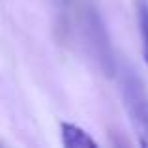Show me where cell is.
<instances>
[{
	"label": "cell",
	"mask_w": 148,
	"mask_h": 148,
	"mask_svg": "<svg viewBox=\"0 0 148 148\" xmlns=\"http://www.w3.org/2000/svg\"><path fill=\"white\" fill-rule=\"evenodd\" d=\"M116 77H118L120 96L133 131L139 139V145L148 148V92L145 90L141 77L131 66L120 64Z\"/></svg>",
	"instance_id": "6da1fadb"
},
{
	"label": "cell",
	"mask_w": 148,
	"mask_h": 148,
	"mask_svg": "<svg viewBox=\"0 0 148 148\" xmlns=\"http://www.w3.org/2000/svg\"><path fill=\"white\" fill-rule=\"evenodd\" d=\"M60 141L66 148H96L98 143L83 130L71 122L60 124Z\"/></svg>",
	"instance_id": "7a4b0ae2"
},
{
	"label": "cell",
	"mask_w": 148,
	"mask_h": 148,
	"mask_svg": "<svg viewBox=\"0 0 148 148\" xmlns=\"http://www.w3.org/2000/svg\"><path fill=\"white\" fill-rule=\"evenodd\" d=\"M135 11H137L139 34L143 41V54L148 64V0H135Z\"/></svg>",
	"instance_id": "3957f363"
}]
</instances>
